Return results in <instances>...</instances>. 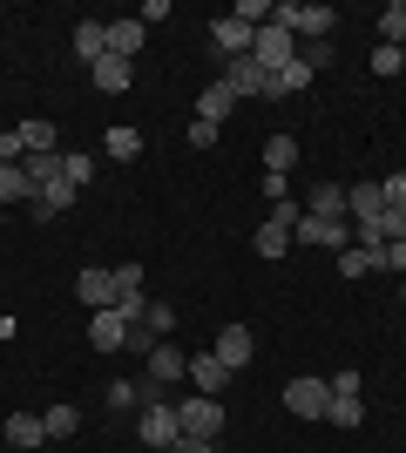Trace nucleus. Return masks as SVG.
<instances>
[{
    "instance_id": "f257e3e1",
    "label": "nucleus",
    "mask_w": 406,
    "mask_h": 453,
    "mask_svg": "<svg viewBox=\"0 0 406 453\" xmlns=\"http://www.w3.org/2000/svg\"><path fill=\"white\" fill-rule=\"evenodd\" d=\"M271 20H278V27H285L291 41H326L332 27H339V14H332V7H305V0H285V7H271Z\"/></svg>"
},
{
    "instance_id": "f03ea898",
    "label": "nucleus",
    "mask_w": 406,
    "mask_h": 453,
    "mask_svg": "<svg viewBox=\"0 0 406 453\" xmlns=\"http://www.w3.org/2000/svg\"><path fill=\"white\" fill-rule=\"evenodd\" d=\"M183 440V419H176V399H142V447L170 453Z\"/></svg>"
},
{
    "instance_id": "7ed1b4c3",
    "label": "nucleus",
    "mask_w": 406,
    "mask_h": 453,
    "mask_svg": "<svg viewBox=\"0 0 406 453\" xmlns=\"http://www.w3.org/2000/svg\"><path fill=\"white\" fill-rule=\"evenodd\" d=\"M291 244H311V250H352V224H346V217H298Z\"/></svg>"
},
{
    "instance_id": "20e7f679",
    "label": "nucleus",
    "mask_w": 406,
    "mask_h": 453,
    "mask_svg": "<svg viewBox=\"0 0 406 453\" xmlns=\"http://www.w3.org/2000/svg\"><path fill=\"white\" fill-rule=\"evenodd\" d=\"M176 419H183V434L190 440H217L224 434V399H176Z\"/></svg>"
},
{
    "instance_id": "39448f33",
    "label": "nucleus",
    "mask_w": 406,
    "mask_h": 453,
    "mask_svg": "<svg viewBox=\"0 0 406 453\" xmlns=\"http://www.w3.org/2000/svg\"><path fill=\"white\" fill-rule=\"evenodd\" d=\"M251 55H257V68H264V75H278L285 61H298V41H291L278 20H264V27H257V41H251Z\"/></svg>"
},
{
    "instance_id": "423d86ee",
    "label": "nucleus",
    "mask_w": 406,
    "mask_h": 453,
    "mask_svg": "<svg viewBox=\"0 0 406 453\" xmlns=\"http://www.w3.org/2000/svg\"><path fill=\"white\" fill-rule=\"evenodd\" d=\"M217 81H224L237 102H264V81L271 75L257 68V55H237V61H224V75H217Z\"/></svg>"
},
{
    "instance_id": "0eeeda50",
    "label": "nucleus",
    "mask_w": 406,
    "mask_h": 453,
    "mask_svg": "<svg viewBox=\"0 0 406 453\" xmlns=\"http://www.w3.org/2000/svg\"><path fill=\"white\" fill-rule=\"evenodd\" d=\"M326 406H332V386H326V379H291V386H285V413L326 419Z\"/></svg>"
},
{
    "instance_id": "6e6552de",
    "label": "nucleus",
    "mask_w": 406,
    "mask_h": 453,
    "mask_svg": "<svg viewBox=\"0 0 406 453\" xmlns=\"http://www.w3.org/2000/svg\"><path fill=\"white\" fill-rule=\"evenodd\" d=\"M88 345H96V352H122V345H129V319H122L116 304H109V311H88Z\"/></svg>"
},
{
    "instance_id": "1a4fd4ad",
    "label": "nucleus",
    "mask_w": 406,
    "mask_h": 453,
    "mask_svg": "<svg viewBox=\"0 0 406 453\" xmlns=\"http://www.w3.org/2000/svg\"><path fill=\"white\" fill-rule=\"evenodd\" d=\"M176 379H190V359H183L176 345L156 339V345H149V379H142V386H163V393H170Z\"/></svg>"
},
{
    "instance_id": "9d476101",
    "label": "nucleus",
    "mask_w": 406,
    "mask_h": 453,
    "mask_svg": "<svg viewBox=\"0 0 406 453\" xmlns=\"http://www.w3.org/2000/svg\"><path fill=\"white\" fill-rule=\"evenodd\" d=\"M217 359L231 365V372H244V365H251V352H257V339H251V325H224V332H217V345H211Z\"/></svg>"
},
{
    "instance_id": "9b49d317",
    "label": "nucleus",
    "mask_w": 406,
    "mask_h": 453,
    "mask_svg": "<svg viewBox=\"0 0 406 453\" xmlns=\"http://www.w3.org/2000/svg\"><path fill=\"white\" fill-rule=\"evenodd\" d=\"M211 41H217V55H224V61H237V55H251L257 27H244L237 14H224V20H211Z\"/></svg>"
},
{
    "instance_id": "f8f14e48",
    "label": "nucleus",
    "mask_w": 406,
    "mask_h": 453,
    "mask_svg": "<svg viewBox=\"0 0 406 453\" xmlns=\"http://www.w3.org/2000/svg\"><path fill=\"white\" fill-rule=\"evenodd\" d=\"M75 298L88 304V311H109V304H116V271H102V265H88L75 278Z\"/></svg>"
},
{
    "instance_id": "ddd939ff",
    "label": "nucleus",
    "mask_w": 406,
    "mask_h": 453,
    "mask_svg": "<svg viewBox=\"0 0 406 453\" xmlns=\"http://www.w3.org/2000/svg\"><path fill=\"white\" fill-rule=\"evenodd\" d=\"M231 365H224V359H217V352H196V359H190V386H196V393H203V399H217V393H224V386H231Z\"/></svg>"
},
{
    "instance_id": "4468645a",
    "label": "nucleus",
    "mask_w": 406,
    "mask_h": 453,
    "mask_svg": "<svg viewBox=\"0 0 406 453\" xmlns=\"http://www.w3.org/2000/svg\"><path fill=\"white\" fill-rule=\"evenodd\" d=\"M346 217L352 224H379V217H387V189L379 183H352L346 189Z\"/></svg>"
},
{
    "instance_id": "2eb2a0df",
    "label": "nucleus",
    "mask_w": 406,
    "mask_h": 453,
    "mask_svg": "<svg viewBox=\"0 0 406 453\" xmlns=\"http://www.w3.org/2000/svg\"><path fill=\"white\" fill-rule=\"evenodd\" d=\"M75 196H81V189L61 176V183H48L34 203H27V217H34V224H48V217H68V210H75Z\"/></svg>"
},
{
    "instance_id": "dca6fc26",
    "label": "nucleus",
    "mask_w": 406,
    "mask_h": 453,
    "mask_svg": "<svg viewBox=\"0 0 406 453\" xmlns=\"http://www.w3.org/2000/svg\"><path fill=\"white\" fill-rule=\"evenodd\" d=\"M311 75H318V68H311L305 55L298 61H285V68H278V75L264 81V102H285V95H298V88H311Z\"/></svg>"
},
{
    "instance_id": "f3484780",
    "label": "nucleus",
    "mask_w": 406,
    "mask_h": 453,
    "mask_svg": "<svg viewBox=\"0 0 406 453\" xmlns=\"http://www.w3.org/2000/svg\"><path fill=\"white\" fill-rule=\"evenodd\" d=\"M237 109V95L231 88H224V81H203V95H196V122H211V129H224V115H231Z\"/></svg>"
},
{
    "instance_id": "a211bd4d",
    "label": "nucleus",
    "mask_w": 406,
    "mask_h": 453,
    "mask_svg": "<svg viewBox=\"0 0 406 453\" xmlns=\"http://www.w3.org/2000/svg\"><path fill=\"white\" fill-rule=\"evenodd\" d=\"M102 55H109V20H75V61L96 68Z\"/></svg>"
},
{
    "instance_id": "6ab92c4d",
    "label": "nucleus",
    "mask_w": 406,
    "mask_h": 453,
    "mask_svg": "<svg viewBox=\"0 0 406 453\" xmlns=\"http://www.w3.org/2000/svg\"><path fill=\"white\" fill-rule=\"evenodd\" d=\"M129 81H135V61H122V55H102L96 61V88L102 95H122Z\"/></svg>"
},
{
    "instance_id": "aec40b11",
    "label": "nucleus",
    "mask_w": 406,
    "mask_h": 453,
    "mask_svg": "<svg viewBox=\"0 0 406 453\" xmlns=\"http://www.w3.org/2000/svg\"><path fill=\"white\" fill-rule=\"evenodd\" d=\"M142 35H149L142 20H109V55L135 61V55H142Z\"/></svg>"
},
{
    "instance_id": "412c9836",
    "label": "nucleus",
    "mask_w": 406,
    "mask_h": 453,
    "mask_svg": "<svg viewBox=\"0 0 406 453\" xmlns=\"http://www.w3.org/2000/svg\"><path fill=\"white\" fill-rule=\"evenodd\" d=\"M41 440H48V426H41V413H14V419H7V447L34 453Z\"/></svg>"
},
{
    "instance_id": "4be33fe9",
    "label": "nucleus",
    "mask_w": 406,
    "mask_h": 453,
    "mask_svg": "<svg viewBox=\"0 0 406 453\" xmlns=\"http://www.w3.org/2000/svg\"><path fill=\"white\" fill-rule=\"evenodd\" d=\"M14 129H20V142H27V156L61 150V129H55V122H41V115H27V122H14Z\"/></svg>"
},
{
    "instance_id": "5701e85b",
    "label": "nucleus",
    "mask_w": 406,
    "mask_h": 453,
    "mask_svg": "<svg viewBox=\"0 0 406 453\" xmlns=\"http://www.w3.org/2000/svg\"><path fill=\"white\" fill-rule=\"evenodd\" d=\"M305 217H346V183H311Z\"/></svg>"
},
{
    "instance_id": "b1692460",
    "label": "nucleus",
    "mask_w": 406,
    "mask_h": 453,
    "mask_svg": "<svg viewBox=\"0 0 406 453\" xmlns=\"http://www.w3.org/2000/svg\"><path fill=\"white\" fill-rule=\"evenodd\" d=\"M102 150L116 156V163H135V156H142V129H129V122H116V129L102 135Z\"/></svg>"
},
{
    "instance_id": "393cba45",
    "label": "nucleus",
    "mask_w": 406,
    "mask_h": 453,
    "mask_svg": "<svg viewBox=\"0 0 406 453\" xmlns=\"http://www.w3.org/2000/svg\"><path fill=\"white\" fill-rule=\"evenodd\" d=\"M20 170H27V183H34V196H41L48 183H61V150H41V156H27Z\"/></svg>"
},
{
    "instance_id": "a878e982",
    "label": "nucleus",
    "mask_w": 406,
    "mask_h": 453,
    "mask_svg": "<svg viewBox=\"0 0 406 453\" xmlns=\"http://www.w3.org/2000/svg\"><path fill=\"white\" fill-rule=\"evenodd\" d=\"M0 203H34V183L20 163H0Z\"/></svg>"
},
{
    "instance_id": "bb28decb",
    "label": "nucleus",
    "mask_w": 406,
    "mask_h": 453,
    "mask_svg": "<svg viewBox=\"0 0 406 453\" xmlns=\"http://www.w3.org/2000/svg\"><path fill=\"white\" fill-rule=\"evenodd\" d=\"M291 163H298V135H271V142H264V170L291 176Z\"/></svg>"
},
{
    "instance_id": "cd10ccee",
    "label": "nucleus",
    "mask_w": 406,
    "mask_h": 453,
    "mask_svg": "<svg viewBox=\"0 0 406 453\" xmlns=\"http://www.w3.org/2000/svg\"><path fill=\"white\" fill-rule=\"evenodd\" d=\"M379 48H406V0H393L379 14Z\"/></svg>"
},
{
    "instance_id": "c85d7f7f",
    "label": "nucleus",
    "mask_w": 406,
    "mask_h": 453,
    "mask_svg": "<svg viewBox=\"0 0 406 453\" xmlns=\"http://www.w3.org/2000/svg\"><path fill=\"white\" fill-rule=\"evenodd\" d=\"M41 426H48V440H75L81 413H75V406H48V413H41Z\"/></svg>"
},
{
    "instance_id": "c756f323",
    "label": "nucleus",
    "mask_w": 406,
    "mask_h": 453,
    "mask_svg": "<svg viewBox=\"0 0 406 453\" xmlns=\"http://www.w3.org/2000/svg\"><path fill=\"white\" fill-rule=\"evenodd\" d=\"M109 406H116V413H135V406H142V379H116V386H109Z\"/></svg>"
},
{
    "instance_id": "7c9ffc66",
    "label": "nucleus",
    "mask_w": 406,
    "mask_h": 453,
    "mask_svg": "<svg viewBox=\"0 0 406 453\" xmlns=\"http://www.w3.org/2000/svg\"><path fill=\"white\" fill-rule=\"evenodd\" d=\"M149 339H170V325H176V304H163V298H149Z\"/></svg>"
},
{
    "instance_id": "2f4dec72",
    "label": "nucleus",
    "mask_w": 406,
    "mask_h": 453,
    "mask_svg": "<svg viewBox=\"0 0 406 453\" xmlns=\"http://www.w3.org/2000/svg\"><path fill=\"white\" fill-rule=\"evenodd\" d=\"M372 271H393V278H406V244H379V250H372Z\"/></svg>"
},
{
    "instance_id": "473e14b6",
    "label": "nucleus",
    "mask_w": 406,
    "mask_h": 453,
    "mask_svg": "<svg viewBox=\"0 0 406 453\" xmlns=\"http://www.w3.org/2000/svg\"><path fill=\"white\" fill-rule=\"evenodd\" d=\"M326 419H332V426H359V419H366V406H359V399H332Z\"/></svg>"
},
{
    "instance_id": "72a5a7b5",
    "label": "nucleus",
    "mask_w": 406,
    "mask_h": 453,
    "mask_svg": "<svg viewBox=\"0 0 406 453\" xmlns=\"http://www.w3.org/2000/svg\"><path fill=\"white\" fill-rule=\"evenodd\" d=\"M88 170H96V163H88V156H81V150H61V176H68V183H88Z\"/></svg>"
},
{
    "instance_id": "f704fd0d",
    "label": "nucleus",
    "mask_w": 406,
    "mask_h": 453,
    "mask_svg": "<svg viewBox=\"0 0 406 453\" xmlns=\"http://www.w3.org/2000/svg\"><path fill=\"white\" fill-rule=\"evenodd\" d=\"M339 271H346V278H366V271H372V250H366V244L339 250Z\"/></svg>"
},
{
    "instance_id": "c9c22d12",
    "label": "nucleus",
    "mask_w": 406,
    "mask_h": 453,
    "mask_svg": "<svg viewBox=\"0 0 406 453\" xmlns=\"http://www.w3.org/2000/svg\"><path fill=\"white\" fill-rule=\"evenodd\" d=\"M142 291V265H116V304Z\"/></svg>"
},
{
    "instance_id": "e433bc0d",
    "label": "nucleus",
    "mask_w": 406,
    "mask_h": 453,
    "mask_svg": "<svg viewBox=\"0 0 406 453\" xmlns=\"http://www.w3.org/2000/svg\"><path fill=\"white\" fill-rule=\"evenodd\" d=\"M231 14H237V20H244V27H264V20H271V7H264V0H237Z\"/></svg>"
},
{
    "instance_id": "4c0bfd02",
    "label": "nucleus",
    "mask_w": 406,
    "mask_h": 453,
    "mask_svg": "<svg viewBox=\"0 0 406 453\" xmlns=\"http://www.w3.org/2000/svg\"><path fill=\"white\" fill-rule=\"evenodd\" d=\"M0 163H27V142H20V129H0Z\"/></svg>"
},
{
    "instance_id": "58836bf2",
    "label": "nucleus",
    "mask_w": 406,
    "mask_h": 453,
    "mask_svg": "<svg viewBox=\"0 0 406 453\" xmlns=\"http://www.w3.org/2000/svg\"><path fill=\"white\" fill-rule=\"evenodd\" d=\"M406 61H400V48H372V75H400Z\"/></svg>"
},
{
    "instance_id": "ea45409f",
    "label": "nucleus",
    "mask_w": 406,
    "mask_h": 453,
    "mask_svg": "<svg viewBox=\"0 0 406 453\" xmlns=\"http://www.w3.org/2000/svg\"><path fill=\"white\" fill-rule=\"evenodd\" d=\"M326 386H332V399H359V372H332Z\"/></svg>"
},
{
    "instance_id": "a19ab883",
    "label": "nucleus",
    "mask_w": 406,
    "mask_h": 453,
    "mask_svg": "<svg viewBox=\"0 0 406 453\" xmlns=\"http://www.w3.org/2000/svg\"><path fill=\"white\" fill-rule=\"evenodd\" d=\"M298 55H305L311 68H318V75H326V68H332V41H311V48H298Z\"/></svg>"
},
{
    "instance_id": "79ce46f5",
    "label": "nucleus",
    "mask_w": 406,
    "mask_h": 453,
    "mask_svg": "<svg viewBox=\"0 0 406 453\" xmlns=\"http://www.w3.org/2000/svg\"><path fill=\"white\" fill-rule=\"evenodd\" d=\"M379 189H387V210H406V170H400V176H387Z\"/></svg>"
},
{
    "instance_id": "37998d69",
    "label": "nucleus",
    "mask_w": 406,
    "mask_h": 453,
    "mask_svg": "<svg viewBox=\"0 0 406 453\" xmlns=\"http://www.w3.org/2000/svg\"><path fill=\"white\" fill-rule=\"evenodd\" d=\"M257 189H264L271 203H285V196H291V176H271V170H264V183H257Z\"/></svg>"
},
{
    "instance_id": "c03bdc74",
    "label": "nucleus",
    "mask_w": 406,
    "mask_h": 453,
    "mask_svg": "<svg viewBox=\"0 0 406 453\" xmlns=\"http://www.w3.org/2000/svg\"><path fill=\"white\" fill-rule=\"evenodd\" d=\"M217 135H224V129H211V122H190V150H211Z\"/></svg>"
},
{
    "instance_id": "a18cd8bd",
    "label": "nucleus",
    "mask_w": 406,
    "mask_h": 453,
    "mask_svg": "<svg viewBox=\"0 0 406 453\" xmlns=\"http://www.w3.org/2000/svg\"><path fill=\"white\" fill-rule=\"evenodd\" d=\"M170 453H217V440H190V434H183V440H176Z\"/></svg>"
},
{
    "instance_id": "49530a36",
    "label": "nucleus",
    "mask_w": 406,
    "mask_h": 453,
    "mask_svg": "<svg viewBox=\"0 0 406 453\" xmlns=\"http://www.w3.org/2000/svg\"><path fill=\"white\" fill-rule=\"evenodd\" d=\"M400 298H406V278H400Z\"/></svg>"
},
{
    "instance_id": "de8ad7c7",
    "label": "nucleus",
    "mask_w": 406,
    "mask_h": 453,
    "mask_svg": "<svg viewBox=\"0 0 406 453\" xmlns=\"http://www.w3.org/2000/svg\"><path fill=\"white\" fill-rule=\"evenodd\" d=\"M400 61H406V48H400Z\"/></svg>"
}]
</instances>
